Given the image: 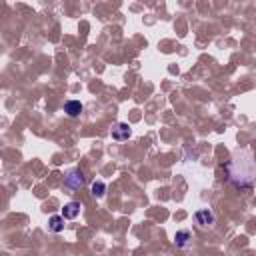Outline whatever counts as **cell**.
<instances>
[{
  "label": "cell",
  "instance_id": "52a82bcc",
  "mask_svg": "<svg viewBox=\"0 0 256 256\" xmlns=\"http://www.w3.org/2000/svg\"><path fill=\"white\" fill-rule=\"evenodd\" d=\"M82 110H84V106H82V102H80V100H68L66 104H64V112H66L70 118L80 116V114H82Z\"/></svg>",
  "mask_w": 256,
  "mask_h": 256
},
{
  "label": "cell",
  "instance_id": "ba28073f",
  "mask_svg": "<svg viewBox=\"0 0 256 256\" xmlns=\"http://www.w3.org/2000/svg\"><path fill=\"white\" fill-rule=\"evenodd\" d=\"M190 242H192L190 230H178V232L174 234V244H176V248H188Z\"/></svg>",
  "mask_w": 256,
  "mask_h": 256
},
{
  "label": "cell",
  "instance_id": "6da1fadb",
  "mask_svg": "<svg viewBox=\"0 0 256 256\" xmlns=\"http://www.w3.org/2000/svg\"><path fill=\"white\" fill-rule=\"evenodd\" d=\"M226 174H228V182L234 188L244 190L256 184V164L248 148H238L234 152V156L226 162Z\"/></svg>",
  "mask_w": 256,
  "mask_h": 256
},
{
  "label": "cell",
  "instance_id": "8992f818",
  "mask_svg": "<svg viewBox=\"0 0 256 256\" xmlns=\"http://www.w3.org/2000/svg\"><path fill=\"white\" fill-rule=\"evenodd\" d=\"M64 218L62 214H54V216H50L48 218V230L50 232H54V234H58V232H62L64 230Z\"/></svg>",
  "mask_w": 256,
  "mask_h": 256
},
{
  "label": "cell",
  "instance_id": "9c48e42d",
  "mask_svg": "<svg viewBox=\"0 0 256 256\" xmlns=\"http://www.w3.org/2000/svg\"><path fill=\"white\" fill-rule=\"evenodd\" d=\"M90 194H92L94 198H102V196L106 194V184H104L102 180H94V182L90 184Z\"/></svg>",
  "mask_w": 256,
  "mask_h": 256
},
{
  "label": "cell",
  "instance_id": "3957f363",
  "mask_svg": "<svg viewBox=\"0 0 256 256\" xmlns=\"http://www.w3.org/2000/svg\"><path fill=\"white\" fill-rule=\"evenodd\" d=\"M110 136H112V140H116V142H124V140H128V138L132 136V130H130V126H128L126 122H118V124L112 126Z\"/></svg>",
  "mask_w": 256,
  "mask_h": 256
},
{
  "label": "cell",
  "instance_id": "277c9868",
  "mask_svg": "<svg viewBox=\"0 0 256 256\" xmlns=\"http://www.w3.org/2000/svg\"><path fill=\"white\" fill-rule=\"evenodd\" d=\"M194 220H196V224H200L202 228H206V226H212L216 218H214V212L210 208H200V210L194 212Z\"/></svg>",
  "mask_w": 256,
  "mask_h": 256
},
{
  "label": "cell",
  "instance_id": "7a4b0ae2",
  "mask_svg": "<svg viewBox=\"0 0 256 256\" xmlns=\"http://www.w3.org/2000/svg\"><path fill=\"white\" fill-rule=\"evenodd\" d=\"M84 184H86V176L80 168H72V170H68L66 176H64V186L70 188V190H78Z\"/></svg>",
  "mask_w": 256,
  "mask_h": 256
},
{
  "label": "cell",
  "instance_id": "5b68a950",
  "mask_svg": "<svg viewBox=\"0 0 256 256\" xmlns=\"http://www.w3.org/2000/svg\"><path fill=\"white\" fill-rule=\"evenodd\" d=\"M80 210H82V204L76 202V200H72V202H66V204H64V208H62L60 214L66 218V220H74V218H78Z\"/></svg>",
  "mask_w": 256,
  "mask_h": 256
}]
</instances>
